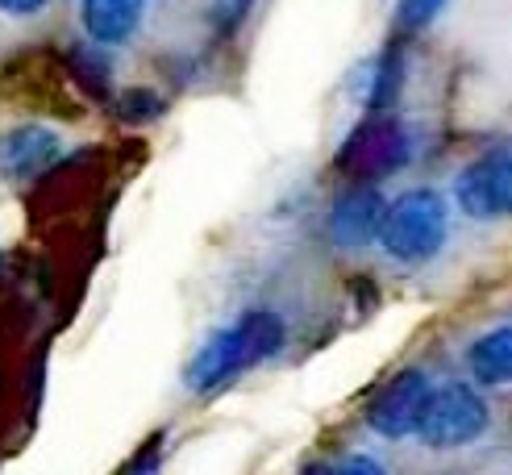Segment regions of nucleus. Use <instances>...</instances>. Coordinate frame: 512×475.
I'll list each match as a JSON object with an SVG mask.
<instances>
[{"instance_id": "nucleus-1", "label": "nucleus", "mask_w": 512, "mask_h": 475, "mask_svg": "<svg viewBox=\"0 0 512 475\" xmlns=\"http://www.w3.org/2000/svg\"><path fill=\"white\" fill-rule=\"evenodd\" d=\"M288 342V325L279 321L275 313L259 309V313H246L234 325L217 330L209 342L196 350V359L188 367V388L192 392H213L221 384H229L234 375L250 371L267 363L271 355H279Z\"/></svg>"}, {"instance_id": "nucleus-2", "label": "nucleus", "mask_w": 512, "mask_h": 475, "mask_svg": "<svg viewBox=\"0 0 512 475\" xmlns=\"http://www.w3.org/2000/svg\"><path fill=\"white\" fill-rule=\"evenodd\" d=\"M446 234H450L446 200L433 188H413V192H400L392 205L383 209L375 242H383V250H388L396 263H429L442 250Z\"/></svg>"}, {"instance_id": "nucleus-3", "label": "nucleus", "mask_w": 512, "mask_h": 475, "mask_svg": "<svg viewBox=\"0 0 512 475\" xmlns=\"http://www.w3.org/2000/svg\"><path fill=\"white\" fill-rule=\"evenodd\" d=\"M408 150H413V142H408L404 125L396 117L371 113L346 134L338 150V171L350 175L354 184H375L408 163Z\"/></svg>"}, {"instance_id": "nucleus-4", "label": "nucleus", "mask_w": 512, "mask_h": 475, "mask_svg": "<svg viewBox=\"0 0 512 475\" xmlns=\"http://www.w3.org/2000/svg\"><path fill=\"white\" fill-rule=\"evenodd\" d=\"M488 425H492L488 400H483L471 384H442L425 400L417 438L429 450H454V446H471L475 438H483Z\"/></svg>"}, {"instance_id": "nucleus-5", "label": "nucleus", "mask_w": 512, "mask_h": 475, "mask_svg": "<svg viewBox=\"0 0 512 475\" xmlns=\"http://www.w3.org/2000/svg\"><path fill=\"white\" fill-rule=\"evenodd\" d=\"M454 196L475 221L512 217V150H488L467 163L454 180Z\"/></svg>"}, {"instance_id": "nucleus-6", "label": "nucleus", "mask_w": 512, "mask_h": 475, "mask_svg": "<svg viewBox=\"0 0 512 475\" xmlns=\"http://www.w3.org/2000/svg\"><path fill=\"white\" fill-rule=\"evenodd\" d=\"M433 384L425 380V371L408 367L400 375H392L383 384L367 409V425L371 434L388 438V442H400V438H413L417 425H421V413H425V400H429Z\"/></svg>"}, {"instance_id": "nucleus-7", "label": "nucleus", "mask_w": 512, "mask_h": 475, "mask_svg": "<svg viewBox=\"0 0 512 475\" xmlns=\"http://www.w3.org/2000/svg\"><path fill=\"white\" fill-rule=\"evenodd\" d=\"M59 155H63V142L50 125H38V121L13 125V130L0 134V180L25 184L42 175Z\"/></svg>"}, {"instance_id": "nucleus-8", "label": "nucleus", "mask_w": 512, "mask_h": 475, "mask_svg": "<svg viewBox=\"0 0 512 475\" xmlns=\"http://www.w3.org/2000/svg\"><path fill=\"white\" fill-rule=\"evenodd\" d=\"M383 196L371 188V184H354L346 188L334 209H329V238H334V246L342 250H363L379 238V221H383Z\"/></svg>"}, {"instance_id": "nucleus-9", "label": "nucleus", "mask_w": 512, "mask_h": 475, "mask_svg": "<svg viewBox=\"0 0 512 475\" xmlns=\"http://www.w3.org/2000/svg\"><path fill=\"white\" fill-rule=\"evenodd\" d=\"M146 17V0H80L84 34L96 46H121L138 34Z\"/></svg>"}, {"instance_id": "nucleus-10", "label": "nucleus", "mask_w": 512, "mask_h": 475, "mask_svg": "<svg viewBox=\"0 0 512 475\" xmlns=\"http://www.w3.org/2000/svg\"><path fill=\"white\" fill-rule=\"evenodd\" d=\"M467 367L475 375V384L508 388L512 384V325H492L488 334H479L467 350Z\"/></svg>"}, {"instance_id": "nucleus-11", "label": "nucleus", "mask_w": 512, "mask_h": 475, "mask_svg": "<svg viewBox=\"0 0 512 475\" xmlns=\"http://www.w3.org/2000/svg\"><path fill=\"white\" fill-rule=\"evenodd\" d=\"M396 88H400V63L392 55H383L371 63L367 71V88H363V100H367V109L379 113V109H388L392 100H396Z\"/></svg>"}, {"instance_id": "nucleus-12", "label": "nucleus", "mask_w": 512, "mask_h": 475, "mask_svg": "<svg viewBox=\"0 0 512 475\" xmlns=\"http://www.w3.org/2000/svg\"><path fill=\"white\" fill-rule=\"evenodd\" d=\"M442 5L446 0H400V17L408 25H425V21H433L442 13Z\"/></svg>"}, {"instance_id": "nucleus-13", "label": "nucleus", "mask_w": 512, "mask_h": 475, "mask_svg": "<svg viewBox=\"0 0 512 475\" xmlns=\"http://www.w3.org/2000/svg\"><path fill=\"white\" fill-rule=\"evenodd\" d=\"M334 475H388V467H383L379 459H371V455H346L338 467H329Z\"/></svg>"}, {"instance_id": "nucleus-14", "label": "nucleus", "mask_w": 512, "mask_h": 475, "mask_svg": "<svg viewBox=\"0 0 512 475\" xmlns=\"http://www.w3.org/2000/svg\"><path fill=\"white\" fill-rule=\"evenodd\" d=\"M159 113V100H150L146 92H130V100H125V117L130 121H150Z\"/></svg>"}, {"instance_id": "nucleus-15", "label": "nucleus", "mask_w": 512, "mask_h": 475, "mask_svg": "<svg viewBox=\"0 0 512 475\" xmlns=\"http://www.w3.org/2000/svg\"><path fill=\"white\" fill-rule=\"evenodd\" d=\"M50 0H0V13L5 17H38Z\"/></svg>"}, {"instance_id": "nucleus-16", "label": "nucleus", "mask_w": 512, "mask_h": 475, "mask_svg": "<svg viewBox=\"0 0 512 475\" xmlns=\"http://www.w3.org/2000/svg\"><path fill=\"white\" fill-rule=\"evenodd\" d=\"M304 475H334V471H329V467H309Z\"/></svg>"}, {"instance_id": "nucleus-17", "label": "nucleus", "mask_w": 512, "mask_h": 475, "mask_svg": "<svg viewBox=\"0 0 512 475\" xmlns=\"http://www.w3.org/2000/svg\"><path fill=\"white\" fill-rule=\"evenodd\" d=\"M234 5H238V9H246V5H250V0H234Z\"/></svg>"}]
</instances>
